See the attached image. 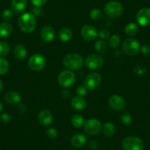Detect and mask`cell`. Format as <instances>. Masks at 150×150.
<instances>
[{"instance_id":"cell-27","label":"cell","mask_w":150,"mask_h":150,"mask_svg":"<svg viewBox=\"0 0 150 150\" xmlns=\"http://www.w3.org/2000/svg\"><path fill=\"white\" fill-rule=\"evenodd\" d=\"M10 65L8 60L0 57V75H4L8 73Z\"/></svg>"},{"instance_id":"cell-11","label":"cell","mask_w":150,"mask_h":150,"mask_svg":"<svg viewBox=\"0 0 150 150\" xmlns=\"http://www.w3.org/2000/svg\"><path fill=\"white\" fill-rule=\"evenodd\" d=\"M80 33H81L82 37L86 41H91L97 38L99 33L93 26L90 25V24H86V25L83 26V28L81 29Z\"/></svg>"},{"instance_id":"cell-37","label":"cell","mask_w":150,"mask_h":150,"mask_svg":"<svg viewBox=\"0 0 150 150\" xmlns=\"http://www.w3.org/2000/svg\"><path fill=\"white\" fill-rule=\"evenodd\" d=\"M77 93L78 96H84L87 94V89L85 88L84 86H80L77 88Z\"/></svg>"},{"instance_id":"cell-9","label":"cell","mask_w":150,"mask_h":150,"mask_svg":"<svg viewBox=\"0 0 150 150\" xmlns=\"http://www.w3.org/2000/svg\"><path fill=\"white\" fill-rule=\"evenodd\" d=\"M104 63V59L99 54H92L86 57L85 65L90 70H95L102 67Z\"/></svg>"},{"instance_id":"cell-8","label":"cell","mask_w":150,"mask_h":150,"mask_svg":"<svg viewBox=\"0 0 150 150\" xmlns=\"http://www.w3.org/2000/svg\"><path fill=\"white\" fill-rule=\"evenodd\" d=\"M102 81L101 75L97 72H92L86 77L83 83V86L87 90L92 91L96 89Z\"/></svg>"},{"instance_id":"cell-13","label":"cell","mask_w":150,"mask_h":150,"mask_svg":"<svg viewBox=\"0 0 150 150\" xmlns=\"http://www.w3.org/2000/svg\"><path fill=\"white\" fill-rule=\"evenodd\" d=\"M136 21L141 26H150V8H144L138 11L136 15Z\"/></svg>"},{"instance_id":"cell-31","label":"cell","mask_w":150,"mask_h":150,"mask_svg":"<svg viewBox=\"0 0 150 150\" xmlns=\"http://www.w3.org/2000/svg\"><path fill=\"white\" fill-rule=\"evenodd\" d=\"M120 43V38L117 35H112L109 39V46L112 49H116Z\"/></svg>"},{"instance_id":"cell-30","label":"cell","mask_w":150,"mask_h":150,"mask_svg":"<svg viewBox=\"0 0 150 150\" xmlns=\"http://www.w3.org/2000/svg\"><path fill=\"white\" fill-rule=\"evenodd\" d=\"M120 121L125 125H129L132 123V117L129 112H125L120 116Z\"/></svg>"},{"instance_id":"cell-6","label":"cell","mask_w":150,"mask_h":150,"mask_svg":"<svg viewBox=\"0 0 150 150\" xmlns=\"http://www.w3.org/2000/svg\"><path fill=\"white\" fill-rule=\"evenodd\" d=\"M75 80H76V76L74 73L71 70H64L58 76V83L61 87L66 88L74 83Z\"/></svg>"},{"instance_id":"cell-12","label":"cell","mask_w":150,"mask_h":150,"mask_svg":"<svg viewBox=\"0 0 150 150\" xmlns=\"http://www.w3.org/2000/svg\"><path fill=\"white\" fill-rule=\"evenodd\" d=\"M109 106L114 110H122L126 106V102L123 97L119 95H112L108 99Z\"/></svg>"},{"instance_id":"cell-33","label":"cell","mask_w":150,"mask_h":150,"mask_svg":"<svg viewBox=\"0 0 150 150\" xmlns=\"http://www.w3.org/2000/svg\"><path fill=\"white\" fill-rule=\"evenodd\" d=\"M46 134H47V137H48L50 139L52 140L55 139V138H57V136H58V132H57V129H54V127L49 128L47 130V132H46Z\"/></svg>"},{"instance_id":"cell-32","label":"cell","mask_w":150,"mask_h":150,"mask_svg":"<svg viewBox=\"0 0 150 150\" xmlns=\"http://www.w3.org/2000/svg\"><path fill=\"white\" fill-rule=\"evenodd\" d=\"M13 11L10 9H6L2 12V19L5 21H10L13 18Z\"/></svg>"},{"instance_id":"cell-3","label":"cell","mask_w":150,"mask_h":150,"mask_svg":"<svg viewBox=\"0 0 150 150\" xmlns=\"http://www.w3.org/2000/svg\"><path fill=\"white\" fill-rule=\"evenodd\" d=\"M104 12L108 18H118L123 12V6L118 1H110L105 5Z\"/></svg>"},{"instance_id":"cell-25","label":"cell","mask_w":150,"mask_h":150,"mask_svg":"<svg viewBox=\"0 0 150 150\" xmlns=\"http://www.w3.org/2000/svg\"><path fill=\"white\" fill-rule=\"evenodd\" d=\"M85 121L84 118L83 117V116L79 114L74 115L71 118V124L74 127L76 128H80L84 125Z\"/></svg>"},{"instance_id":"cell-1","label":"cell","mask_w":150,"mask_h":150,"mask_svg":"<svg viewBox=\"0 0 150 150\" xmlns=\"http://www.w3.org/2000/svg\"><path fill=\"white\" fill-rule=\"evenodd\" d=\"M18 25L20 30L24 33H30L35 30L36 27L35 17L31 13H26L22 14L18 18Z\"/></svg>"},{"instance_id":"cell-16","label":"cell","mask_w":150,"mask_h":150,"mask_svg":"<svg viewBox=\"0 0 150 150\" xmlns=\"http://www.w3.org/2000/svg\"><path fill=\"white\" fill-rule=\"evenodd\" d=\"M87 137L83 133H77L74 135L71 139V144L74 147L80 148L85 146L87 143Z\"/></svg>"},{"instance_id":"cell-24","label":"cell","mask_w":150,"mask_h":150,"mask_svg":"<svg viewBox=\"0 0 150 150\" xmlns=\"http://www.w3.org/2000/svg\"><path fill=\"white\" fill-rule=\"evenodd\" d=\"M139 28H138V26L135 23H129L128 24H127L125 26V31L127 35H135L138 33Z\"/></svg>"},{"instance_id":"cell-7","label":"cell","mask_w":150,"mask_h":150,"mask_svg":"<svg viewBox=\"0 0 150 150\" xmlns=\"http://www.w3.org/2000/svg\"><path fill=\"white\" fill-rule=\"evenodd\" d=\"M140 44L136 39L133 38H128L124 41L122 44V50L125 54L129 56H132L136 54L139 52Z\"/></svg>"},{"instance_id":"cell-39","label":"cell","mask_w":150,"mask_h":150,"mask_svg":"<svg viewBox=\"0 0 150 150\" xmlns=\"http://www.w3.org/2000/svg\"><path fill=\"white\" fill-rule=\"evenodd\" d=\"M43 11L41 8H40V7H35L32 9V13H31L33 15H34V16H40L42 14Z\"/></svg>"},{"instance_id":"cell-20","label":"cell","mask_w":150,"mask_h":150,"mask_svg":"<svg viewBox=\"0 0 150 150\" xmlns=\"http://www.w3.org/2000/svg\"><path fill=\"white\" fill-rule=\"evenodd\" d=\"M27 49L21 44H17L14 48L13 54L16 59H17V60H21L25 58L26 56H27Z\"/></svg>"},{"instance_id":"cell-14","label":"cell","mask_w":150,"mask_h":150,"mask_svg":"<svg viewBox=\"0 0 150 150\" xmlns=\"http://www.w3.org/2000/svg\"><path fill=\"white\" fill-rule=\"evenodd\" d=\"M38 120L41 125L48 126L53 122V115L49 110H41L38 115Z\"/></svg>"},{"instance_id":"cell-5","label":"cell","mask_w":150,"mask_h":150,"mask_svg":"<svg viewBox=\"0 0 150 150\" xmlns=\"http://www.w3.org/2000/svg\"><path fill=\"white\" fill-rule=\"evenodd\" d=\"M47 64L45 57L41 54H33L28 60V66L34 71H39L44 69Z\"/></svg>"},{"instance_id":"cell-26","label":"cell","mask_w":150,"mask_h":150,"mask_svg":"<svg viewBox=\"0 0 150 150\" xmlns=\"http://www.w3.org/2000/svg\"><path fill=\"white\" fill-rule=\"evenodd\" d=\"M95 50L96 52L99 53L103 54V53L106 52L107 50H108V46L107 44L105 43V41L103 40H97L94 44Z\"/></svg>"},{"instance_id":"cell-18","label":"cell","mask_w":150,"mask_h":150,"mask_svg":"<svg viewBox=\"0 0 150 150\" xmlns=\"http://www.w3.org/2000/svg\"><path fill=\"white\" fill-rule=\"evenodd\" d=\"M71 105L74 110H83L87 106L86 101L83 96H77L74 97L71 101Z\"/></svg>"},{"instance_id":"cell-17","label":"cell","mask_w":150,"mask_h":150,"mask_svg":"<svg viewBox=\"0 0 150 150\" xmlns=\"http://www.w3.org/2000/svg\"><path fill=\"white\" fill-rule=\"evenodd\" d=\"M5 100L10 105H18L21 100V96L18 92L8 91L5 95Z\"/></svg>"},{"instance_id":"cell-34","label":"cell","mask_w":150,"mask_h":150,"mask_svg":"<svg viewBox=\"0 0 150 150\" xmlns=\"http://www.w3.org/2000/svg\"><path fill=\"white\" fill-rule=\"evenodd\" d=\"M110 35V33L109 30H106V29L100 30L98 33V36L100 37L101 39H108Z\"/></svg>"},{"instance_id":"cell-21","label":"cell","mask_w":150,"mask_h":150,"mask_svg":"<svg viewBox=\"0 0 150 150\" xmlns=\"http://www.w3.org/2000/svg\"><path fill=\"white\" fill-rule=\"evenodd\" d=\"M102 133L106 138H110L115 134L116 129L114 125L111 122H106L102 127Z\"/></svg>"},{"instance_id":"cell-10","label":"cell","mask_w":150,"mask_h":150,"mask_svg":"<svg viewBox=\"0 0 150 150\" xmlns=\"http://www.w3.org/2000/svg\"><path fill=\"white\" fill-rule=\"evenodd\" d=\"M101 129H102L101 122L96 119H88L84 123V130L88 135H96L100 132Z\"/></svg>"},{"instance_id":"cell-4","label":"cell","mask_w":150,"mask_h":150,"mask_svg":"<svg viewBox=\"0 0 150 150\" xmlns=\"http://www.w3.org/2000/svg\"><path fill=\"white\" fill-rule=\"evenodd\" d=\"M122 147L125 150H143L144 142L136 136H129L122 141Z\"/></svg>"},{"instance_id":"cell-23","label":"cell","mask_w":150,"mask_h":150,"mask_svg":"<svg viewBox=\"0 0 150 150\" xmlns=\"http://www.w3.org/2000/svg\"><path fill=\"white\" fill-rule=\"evenodd\" d=\"M13 27L11 24L3 22L0 24V37L8 38L12 34Z\"/></svg>"},{"instance_id":"cell-2","label":"cell","mask_w":150,"mask_h":150,"mask_svg":"<svg viewBox=\"0 0 150 150\" xmlns=\"http://www.w3.org/2000/svg\"><path fill=\"white\" fill-rule=\"evenodd\" d=\"M63 65L69 70H79L83 66V59L81 55L71 53L63 58Z\"/></svg>"},{"instance_id":"cell-15","label":"cell","mask_w":150,"mask_h":150,"mask_svg":"<svg viewBox=\"0 0 150 150\" xmlns=\"http://www.w3.org/2000/svg\"><path fill=\"white\" fill-rule=\"evenodd\" d=\"M41 39L45 42H51L55 37V32L52 27L50 25H46L41 30Z\"/></svg>"},{"instance_id":"cell-19","label":"cell","mask_w":150,"mask_h":150,"mask_svg":"<svg viewBox=\"0 0 150 150\" xmlns=\"http://www.w3.org/2000/svg\"><path fill=\"white\" fill-rule=\"evenodd\" d=\"M27 0H11V8L16 13L23 12L27 8Z\"/></svg>"},{"instance_id":"cell-38","label":"cell","mask_w":150,"mask_h":150,"mask_svg":"<svg viewBox=\"0 0 150 150\" xmlns=\"http://www.w3.org/2000/svg\"><path fill=\"white\" fill-rule=\"evenodd\" d=\"M35 7H41L45 5L48 0H30Z\"/></svg>"},{"instance_id":"cell-44","label":"cell","mask_w":150,"mask_h":150,"mask_svg":"<svg viewBox=\"0 0 150 150\" xmlns=\"http://www.w3.org/2000/svg\"><path fill=\"white\" fill-rule=\"evenodd\" d=\"M2 88H3V82H2V80L0 79V92L2 91Z\"/></svg>"},{"instance_id":"cell-35","label":"cell","mask_w":150,"mask_h":150,"mask_svg":"<svg viewBox=\"0 0 150 150\" xmlns=\"http://www.w3.org/2000/svg\"><path fill=\"white\" fill-rule=\"evenodd\" d=\"M0 120H1V122H3V123L8 124L11 122L12 117H11V116L9 113L5 112V113H2V114L0 116Z\"/></svg>"},{"instance_id":"cell-22","label":"cell","mask_w":150,"mask_h":150,"mask_svg":"<svg viewBox=\"0 0 150 150\" xmlns=\"http://www.w3.org/2000/svg\"><path fill=\"white\" fill-rule=\"evenodd\" d=\"M58 37L61 41L69 42V41L71 40L72 37H73V33H72L71 30L70 29L64 27V28H62L59 31Z\"/></svg>"},{"instance_id":"cell-28","label":"cell","mask_w":150,"mask_h":150,"mask_svg":"<svg viewBox=\"0 0 150 150\" xmlns=\"http://www.w3.org/2000/svg\"><path fill=\"white\" fill-rule=\"evenodd\" d=\"M10 52V46L5 41H0V57H6Z\"/></svg>"},{"instance_id":"cell-41","label":"cell","mask_w":150,"mask_h":150,"mask_svg":"<svg viewBox=\"0 0 150 150\" xmlns=\"http://www.w3.org/2000/svg\"><path fill=\"white\" fill-rule=\"evenodd\" d=\"M26 106L24 104H18V105H17L16 107V110H17V112H19V113H21V114H22V113H24V112H26Z\"/></svg>"},{"instance_id":"cell-40","label":"cell","mask_w":150,"mask_h":150,"mask_svg":"<svg viewBox=\"0 0 150 150\" xmlns=\"http://www.w3.org/2000/svg\"><path fill=\"white\" fill-rule=\"evenodd\" d=\"M88 146L91 149L96 150L97 149L98 147H99V143H98V141H96V140H91V141L89 142Z\"/></svg>"},{"instance_id":"cell-43","label":"cell","mask_w":150,"mask_h":150,"mask_svg":"<svg viewBox=\"0 0 150 150\" xmlns=\"http://www.w3.org/2000/svg\"><path fill=\"white\" fill-rule=\"evenodd\" d=\"M3 108H4V105H3V103H2V100L0 99V112H2V110H3Z\"/></svg>"},{"instance_id":"cell-42","label":"cell","mask_w":150,"mask_h":150,"mask_svg":"<svg viewBox=\"0 0 150 150\" xmlns=\"http://www.w3.org/2000/svg\"><path fill=\"white\" fill-rule=\"evenodd\" d=\"M61 95L64 99H68V98L70 96V92H69L67 89H64L63 91H62Z\"/></svg>"},{"instance_id":"cell-36","label":"cell","mask_w":150,"mask_h":150,"mask_svg":"<svg viewBox=\"0 0 150 150\" xmlns=\"http://www.w3.org/2000/svg\"><path fill=\"white\" fill-rule=\"evenodd\" d=\"M141 51L142 54L144 55H149L150 54V44H146L141 46Z\"/></svg>"},{"instance_id":"cell-29","label":"cell","mask_w":150,"mask_h":150,"mask_svg":"<svg viewBox=\"0 0 150 150\" xmlns=\"http://www.w3.org/2000/svg\"><path fill=\"white\" fill-rule=\"evenodd\" d=\"M89 15H90V18L93 21H99L103 17V12L100 9L95 8L91 11Z\"/></svg>"}]
</instances>
